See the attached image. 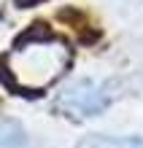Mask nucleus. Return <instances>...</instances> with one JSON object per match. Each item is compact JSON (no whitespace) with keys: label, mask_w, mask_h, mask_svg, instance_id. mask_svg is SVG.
I'll list each match as a JSON object with an SVG mask.
<instances>
[{"label":"nucleus","mask_w":143,"mask_h":148,"mask_svg":"<svg viewBox=\"0 0 143 148\" xmlns=\"http://www.w3.org/2000/svg\"><path fill=\"white\" fill-rule=\"evenodd\" d=\"M70 65V49L49 32L24 35L19 46L6 57V73L14 86L27 92H41L51 86Z\"/></svg>","instance_id":"nucleus-1"},{"label":"nucleus","mask_w":143,"mask_h":148,"mask_svg":"<svg viewBox=\"0 0 143 148\" xmlns=\"http://www.w3.org/2000/svg\"><path fill=\"white\" fill-rule=\"evenodd\" d=\"M116 84L103 78H76L57 94L54 108L68 116H97L113 102Z\"/></svg>","instance_id":"nucleus-2"},{"label":"nucleus","mask_w":143,"mask_h":148,"mask_svg":"<svg viewBox=\"0 0 143 148\" xmlns=\"http://www.w3.org/2000/svg\"><path fill=\"white\" fill-rule=\"evenodd\" d=\"M76 148H143L138 135H86Z\"/></svg>","instance_id":"nucleus-3"},{"label":"nucleus","mask_w":143,"mask_h":148,"mask_svg":"<svg viewBox=\"0 0 143 148\" xmlns=\"http://www.w3.org/2000/svg\"><path fill=\"white\" fill-rule=\"evenodd\" d=\"M0 148H30L27 132L19 121H0Z\"/></svg>","instance_id":"nucleus-4"}]
</instances>
